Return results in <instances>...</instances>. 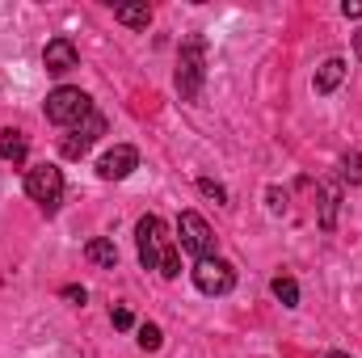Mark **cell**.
Wrapping results in <instances>:
<instances>
[{
  "mask_svg": "<svg viewBox=\"0 0 362 358\" xmlns=\"http://www.w3.org/2000/svg\"><path fill=\"white\" fill-rule=\"evenodd\" d=\"M177 93L181 101H194L202 93V81H206V38L202 34H189L181 38V55H177Z\"/></svg>",
  "mask_w": 362,
  "mask_h": 358,
  "instance_id": "6da1fadb",
  "label": "cell"
},
{
  "mask_svg": "<svg viewBox=\"0 0 362 358\" xmlns=\"http://www.w3.org/2000/svg\"><path fill=\"white\" fill-rule=\"evenodd\" d=\"M47 122L55 127H76L85 114H93V97L85 89H72V85H59V89L47 93Z\"/></svg>",
  "mask_w": 362,
  "mask_h": 358,
  "instance_id": "7a4b0ae2",
  "label": "cell"
},
{
  "mask_svg": "<svg viewBox=\"0 0 362 358\" xmlns=\"http://www.w3.org/2000/svg\"><path fill=\"white\" fill-rule=\"evenodd\" d=\"M135 245H139V266L160 270L165 249L173 245L169 232H165V219H160V215H139V224H135Z\"/></svg>",
  "mask_w": 362,
  "mask_h": 358,
  "instance_id": "3957f363",
  "label": "cell"
},
{
  "mask_svg": "<svg viewBox=\"0 0 362 358\" xmlns=\"http://www.w3.org/2000/svg\"><path fill=\"white\" fill-rule=\"evenodd\" d=\"M177 249H185L194 262H202V258H215V232H211V224L198 215V211H181L177 215Z\"/></svg>",
  "mask_w": 362,
  "mask_h": 358,
  "instance_id": "277c9868",
  "label": "cell"
},
{
  "mask_svg": "<svg viewBox=\"0 0 362 358\" xmlns=\"http://www.w3.org/2000/svg\"><path fill=\"white\" fill-rule=\"evenodd\" d=\"M25 194H30L47 215H55L59 202H64V173H59L55 165H34V169L25 173Z\"/></svg>",
  "mask_w": 362,
  "mask_h": 358,
  "instance_id": "5b68a950",
  "label": "cell"
},
{
  "mask_svg": "<svg viewBox=\"0 0 362 358\" xmlns=\"http://www.w3.org/2000/svg\"><path fill=\"white\" fill-rule=\"evenodd\" d=\"M101 135H105V114H97V110H93V114H85V118H81V122H76V127L59 139L64 161H81V156L89 152Z\"/></svg>",
  "mask_w": 362,
  "mask_h": 358,
  "instance_id": "8992f818",
  "label": "cell"
},
{
  "mask_svg": "<svg viewBox=\"0 0 362 358\" xmlns=\"http://www.w3.org/2000/svg\"><path fill=\"white\" fill-rule=\"evenodd\" d=\"M194 287L202 295H228L236 287V270L223 258H202V262H194Z\"/></svg>",
  "mask_w": 362,
  "mask_h": 358,
  "instance_id": "52a82bcc",
  "label": "cell"
},
{
  "mask_svg": "<svg viewBox=\"0 0 362 358\" xmlns=\"http://www.w3.org/2000/svg\"><path fill=\"white\" fill-rule=\"evenodd\" d=\"M139 169V152L131 148V144H114L101 161H97V178L101 181H122V178H131Z\"/></svg>",
  "mask_w": 362,
  "mask_h": 358,
  "instance_id": "ba28073f",
  "label": "cell"
},
{
  "mask_svg": "<svg viewBox=\"0 0 362 358\" xmlns=\"http://www.w3.org/2000/svg\"><path fill=\"white\" fill-rule=\"evenodd\" d=\"M42 68H47L51 76H64V72H72V68H81V51H76V42H72L68 34H59V38H51V42L42 47Z\"/></svg>",
  "mask_w": 362,
  "mask_h": 358,
  "instance_id": "9c48e42d",
  "label": "cell"
},
{
  "mask_svg": "<svg viewBox=\"0 0 362 358\" xmlns=\"http://www.w3.org/2000/svg\"><path fill=\"white\" fill-rule=\"evenodd\" d=\"M341 81H346V59L333 55V59H325V64L316 68V93H320V97H329Z\"/></svg>",
  "mask_w": 362,
  "mask_h": 358,
  "instance_id": "30bf717a",
  "label": "cell"
},
{
  "mask_svg": "<svg viewBox=\"0 0 362 358\" xmlns=\"http://www.w3.org/2000/svg\"><path fill=\"white\" fill-rule=\"evenodd\" d=\"M337 202H341V185L337 181H325L320 185V228L325 232L337 228Z\"/></svg>",
  "mask_w": 362,
  "mask_h": 358,
  "instance_id": "8fae6325",
  "label": "cell"
},
{
  "mask_svg": "<svg viewBox=\"0 0 362 358\" xmlns=\"http://www.w3.org/2000/svg\"><path fill=\"white\" fill-rule=\"evenodd\" d=\"M85 258H89L93 266H101V270H114L118 266V245L105 241V236H93L89 245H85Z\"/></svg>",
  "mask_w": 362,
  "mask_h": 358,
  "instance_id": "7c38bea8",
  "label": "cell"
},
{
  "mask_svg": "<svg viewBox=\"0 0 362 358\" xmlns=\"http://www.w3.org/2000/svg\"><path fill=\"white\" fill-rule=\"evenodd\" d=\"M25 152H30V139H25L21 131H13V127H8V131L0 135V161L21 165V161H25Z\"/></svg>",
  "mask_w": 362,
  "mask_h": 358,
  "instance_id": "4fadbf2b",
  "label": "cell"
},
{
  "mask_svg": "<svg viewBox=\"0 0 362 358\" xmlns=\"http://www.w3.org/2000/svg\"><path fill=\"white\" fill-rule=\"evenodd\" d=\"M114 21H122V25H131V30H148V25H152V8H148V4H118V8H114Z\"/></svg>",
  "mask_w": 362,
  "mask_h": 358,
  "instance_id": "5bb4252c",
  "label": "cell"
},
{
  "mask_svg": "<svg viewBox=\"0 0 362 358\" xmlns=\"http://www.w3.org/2000/svg\"><path fill=\"white\" fill-rule=\"evenodd\" d=\"M270 291H274V299H278L282 308H299V282H295V278L278 274V278L270 282Z\"/></svg>",
  "mask_w": 362,
  "mask_h": 358,
  "instance_id": "9a60e30c",
  "label": "cell"
},
{
  "mask_svg": "<svg viewBox=\"0 0 362 358\" xmlns=\"http://www.w3.org/2000/svg\"><path fill=\"white\" fill-rule=\"evenodd\" d=\"M135 342H139V350H160L165 346V333H160V325L148 321V325H139V337Z\"/></svg>",
  "mask_w": 362,
  "mask_h": 358,
  "instance_id": "2e32d148",
  "label": "cell"
},
{
  "mask_svg": "<svg viewBox=\"0 0 362 358\" xmlns=\"http://www.w3.org/2000/svg\"><path fill=\"white\" fill-rule=\"evenodd\" d=\"M341 181H350V185L362 181V152H346L341 156Z\"/></svg>",
  "mask_w": 362,
  "mask_h": 358,
  "instance_id": "e0dca14e",
  "label": "cell"
},
{
  "mask_svg": "<svg viewBox=\"0 0 362 358\" xmlns=\"http://www.w3.org/2000/svg\"><path fill=\"white\" fill-rule=\"evenodd\" d=\"M160 274H165V278H177V274H181V249H177V241L165 249V258H160Z\"/></svg>",
  "mask_w": 362,
  "mask_h": 358,
  "instance_id": "ac0fdd59",
  "label": "cell"
},
{
  "mask_svg": "<svg viewBox=\"0 0 362 358\" xmlns=\"http://www.w3.org/2000/svg\"><path fill=\"white\" fill-rule=\"evenodd\" d=\"M266 207H270V215H286V190L270 185V190H266Z\"/></svg>",
  "mask_w": 362,
  "mask_h": 358,
  "instance_id": "d6986e66",
  "label": "cell"
},
{
  "mask_svg": "<svg viewBox=\"0 0 362 358\" xmlns=\"http://www.w3.org/2000/svg\"><path fill=\"white\" fill-rule=\"evenodd\" d=\"M198 190H202L206 198H215V202H228V190H223L219 181H211V178H198Z\"/></svg>",
  "mask_w": 362,
  "mask_h": 358,
  "instance_id": "ffe728a7",
  "label": "cell"
},
{
  "mask_svg": "<svg viewBox=\"0 0 362 358\" xmlns=\"http://www.w3.org/2000/svg\"><path fill=\"white\" fill-rule=\"evenodd\" d=\"M110 321H114V329H122V333H127V329L135 325V316H131V308H114V312H110Z\"/></svg>",
  "mask_w": 362,
  "mask_h": 358,
  "instance_id": "44dd1931",
  "label": "cell"
},
{
  "mask_svg": "<svg viewBox=\"0 0 362 358\" xmlns=\"http://www.w3.org/2000/svg\"><path fill=\"white\" fill-rule=\"evenodd\" d=\"M64 299H68V304H76V308H85V299H89V295H85V287H64Z\"/></svg>",
  "mask_w": 362,
  "mask_h": 358,
  "instance_id": "7402d4cb",
  "label": "cell"
},
{
  "mask_svg": "<svg viewBox=\"0 0 362 358\" xmlns=\"http://www.w3.org/2000/svg\"><path fill=\"white\" fill-rule=\"evenodd\" d=\"M341 13H346V17H362V0H346Z\"/></svg>",
  "mask_w": 362,
  "mask_h": 358,
  "instance_id": "603a6c76",
  "label": "cell"
},
{
  "mask_svg": "<svg viewBox=\"0 0 362 358\" xmlns=\"http://www.w3.org/2000/svg\"><path fill=\"white\" fill-rule=\"evenodd\" d=\"M354 55H358V59H362V30H358V34H354Z\"/></svg>",
  "mask_w": 362,
  "mask_h": 358,
  "instance_id": "cb8c5ba5",
  "label": "cell"
},
{
  "mask_svg": "<svg viewBox=\"0 0 362 358\" xmlns=\"http://www.w3.org/2000/svg\"><path fill=\"white\" fill-rule=\"evenodd\" d=\"M325 358H350V354H341V350H333V354H325Z\"/></svg>",
  "mask_w": 362,
  "mask_h": 358,
  "instance_id": "d4e9b609",
  "label": "cell"
}]
</instances>
